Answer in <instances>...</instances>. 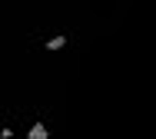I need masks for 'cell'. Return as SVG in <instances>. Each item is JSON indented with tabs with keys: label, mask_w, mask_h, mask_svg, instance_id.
Returning <instances> with one entry per match:
<instances>
[{
	"label": "cell",
	"mask_w": 156,
	"mask_h": 139,
	"mask_svg": "<svg viewBox=\"0 0 156 139\" xmlns=\"http://www.w3.org/2000/svg\"><path fill=\"white\" fill-rule=\"evenodd\" d=\"M50 133H47V126L43 123H33V129H30V139H47Z\"/></svg>",
	"instance_id": "1"
},
{
	"label": "cell",
	"mask_w": 156,
	"mask_h": 139,
	"mask_svg": "<svg viewBox=\"0 0 156 139\" xmlns=\"http://www.w3.org/2000/svg\"><path fill=\"white\" fill-rule=\"evenodd\" d=\"M66 46V36H53L50 43H47V50H63Z\"/></svg>",
	"instance_id": "2"
}]
</instances>
